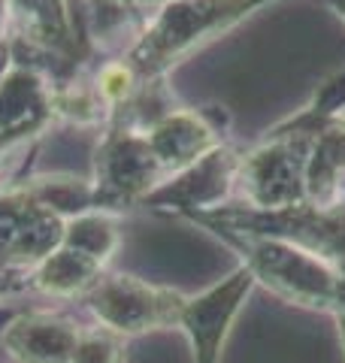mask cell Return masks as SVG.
<instances>
[{"label":"cell","mask_w":345,"mask_h":363,"mask_svg":"<svg viewBox=\"0 0 345 363\" xmlns=\"http://www.w3.org/2000/svg\"><path fill=\"white\" fill-rule=\"evenodd\" d=\"M255 279L248 276L246 267H236L227 279L215 281L203 294H185L179 312V330L188 336L194 363H218L230 330H234L246 300L255 291Z\"/></svg>","instance_id":"obj_4"},{"label":"cell","mask_w":345,"mask_h":363,"mask_svg":"<svg viewBox=\"0 0 345 363\" xmlns=\"http://www.w3.org/2000/svg\"><path fill=\"white\" fill-rule=\"evenodd\" d=\"M345 118L333 121L330 128L315 133L309 140L306 152V203L315 206H330L345 197Z\"/></svg>","instance_id":"obj_7"},{"label":"cell","mask_w":345,"mask_h":363,"mask_svg":"<svg viewBox=\"0 0 345 363\" xmlns=\"http://www.w3.org/2000/svg\"><path fill=\"white\" fill-rule=\"evenodd\" d=\"M318 4H321V6H327L330 13L345 25V0H318Z\"/></svg>","instance_id":"obj_11"},{"label":"cell","mask_w":345,"mask_h":363,"mask_svg":"<svg viewBox=\"0 0 345 363\" xmlns=\"http://www.w3.org/2000/svg\"><path fill=\"white\" fill-rule=\"evenodd\" d=\"M224 245L239 255V267L248 269L255 285H263L273 297L288 306L306 312L330 315L336 306L345 276L330 267L327 260L306 252V248L279 240V236L261 233H234V230H212Z\"/></svg>","instance_id":"obj_1"},{"label":"cell","mask_w":345,"mask_h":363,"mask_svg":"<svg viewBox=\"0 0 345 363\" xmlns=\"http://www.w3.org/2000/svg\"><path fill=\"white\" fill-rule=\"evenodd\" d=\"M345 118V67L327 76L324 82L315 88V94L306 100V106H300L294 116L282 118L279 124H273L267 136H285V140H312L315 133L330 128L333 121Z\"/></svg>","instance_id":"obj_9"},{"label":"cell","mask_w":345,"mask_h":363,"mask_svg":"<svg viewBox=\"0 0 345 363\" xmlns=\"http://www.w3.org/2000/svg\"><path fill=\"white\" fill-rule=\"evenodd\" d=\"M79 336V330L52 318H25L6 333V345L21 363H73Z\"/></svg>","instance_id":"obj_8"},{"label":"cell","mask_w":345,"mask_h":363,"mask_svg":"<svg viewBox=\"0 0 345 363\" xmlns=\"http://www.w3.org/2000/svg\"><path fill=\"white\" fill-rule=\"evenodd\" d=\"M330 318H333V321H336V330H339V342H342V354H345V285H342V294H339L336 306H333Z\"/></svg>","instance_id":"obj_10"},{"label":"cell","mask_w":345,"mask_h":363,"mask_svg":"<svg viewBox=\"0 0 345 363\" xmlns=\"http://www.w3.org/2000/svg\"><path fill=\"white\" fill-rule=\"evenodd\" d=\"M239 157H243V152H234L230 145H218L215 152L200 157L197 164L185 167L182 173L170 176L167 182H160L146 197V203L172 206V209H182L185 215L227 206L230 197L236 194Z\"/></svg>","instance_id":"obj_6"},{"label":"cell","mask_w":345,"mask_h":363,"mask_svg":"<svg viewBox=\"0 0 345 363\" xmlns=\"http://www.w3.org/2000/svg\"><path fill=\"white\" fill-rule=\"evenodd\" d=\"M306 152L309 140L267 136L239 157V203L248 209L275 212L306 203Z\"/></svg>","instance_id":"obj_3"},{"label":"cell","mask_w":345,"mask_h":363,"mask_svg":"<svg viewBox=\"0 0 345 363\" xmlns=\"http://www.w3.org/2000/svg\"><path fill=\"white\" fill-rule=\"evenodd\" d=\"M267 4L275 0H170L133 45L131 70L143 79H160L176 61L234 30Z\"/></svg>","instance_id":"obj_2"},{"label":"cell","mask_w":345,"mask_h":363,"mask_svg":"<svg viewBox=\"0 0 345 363\" xmlns=\"http://www.w3.org/2000/svg\"><path fill=\"white\" fill-rule=\"evenodd\" d=\"M185 294L148 285L133 276H115L100 281L91 294V309L119 336H136L146 330H164L179 324Z\"/></svg>","instance_id":"obj_5"}]
</instances>
